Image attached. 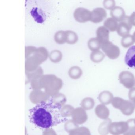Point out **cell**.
Returning a JSON list of instances; mask_svg holds the SVG:
<instances>
[{"mask_svg": "<svg viewBox=\"0 0 135 135\" xmlns=\"http://www.w3.org/2000/svg\"><path fill=\"white\" fill-rule=\"evenodd\" d=\"M130 130H135L134 119H131L127 121L113 122L110 124L109 131L112 135H121Z\"/></svg>", "mask_w": 135, "mask_h": 135, "instance_id": "277c9868", "label": "cell"}, {"mask_svg": "<svg viewBox=\"0 0 135 135\" xmlns=\"http://www.w3.org/2000/svg\"><path fill=\"white\" fill-rule=\"evenodd\" d=\"M54 40L58 44H63L66 43L67 34L66 31H60L56 33L54 35Z\"/></svg>", "mask_w": 135, "mask_h": 135, "instance_id": "7402d4cb", "label": "cell"}, {"mask_svg": "<svg viewBox=\"0 0 135 135\" xmlns=\"http://www.w3.org/2000/svg\"><path fill=\"white\" fill-rule=\"evenodd\" d=\"M135 42L133 36L130 35L123 37L121 40V45L123 47L128 48L132 45Z\"/></svg>", "mask_w": 135, "mask_h": 135, "instance_id": "83f0119b", "label": "cell"}, {"mask_svg": "<svg viewBox=\"0 0 135 135\" xmlns=\"http://www.w3.org/2000/svg\"><path fill=\"white\" fill-rule=\"evenodd\" d=\"M61 108L57 106L50 100L37 105L30 110L31 122L41 128H50L68 121L60 113Z\"/></svg>", "mask_w": 135, "mask_h": 135, "instance_id": "6da1fadb", "label": "cell"}, {"mask_svg": "<svg viewBox=\"0 0 135 135\" xmlns=\"http://www.w3.org/2000/svg\"></svg>", "mask_w": 135, "mask_h": 135, "instance_id": "f35d334b", "label": "cell"}, {"mask_svg": "<svg viewBox=\"0 0 135 135\" xmlns=\"http://www.w3.org/2000/svg\"><path fill=\"white\" fill-rule=\"evenodd\" d=\"M73 15L76 21L81 23H84L90 21L91 12L84 8H78L75 10Z\"/></svg>", "mask_w": 135, "mask_h": 135, "instance_id": "9c48e42d", "label": "cell"}, {"mask_svg": "<svg viewBox=\"0 0 135 135\" xmlns=\"http://www.w3.org/2000/svg\"><path fill=\"white\" fill-rule=\"evenodd\" d=\"M42 135H57L56 133L52 128L45 129L43 131Z\"/></svg>", "mask_w": 135, "mask_h": 135, "instance_id": "836d02e7", "label": "cell"}, {"mask_svg": "<svg viewBox=\"0 0 135 135\" xmlns=\"http://www.w3.org/2000/svg\"><path fill=\"white\" fill-rule=\"evenodd\" d=\"M69 135H91L90 130L86 127H79L69 133Z\"/></svg>", "mask_w": 135, "mask_h": 135, "instance_id": "f546056e", "label": "cell"}, {"mask_svg": "<svg viewBox=\"0 0 135 135\" xmlns=\"http://www.w3.org/2000/svg\"><path fill=\"white\" fill-rule=\"evenodd\" d=\"M66 31L67 34L66 43L70 45L75 44L78 40L77 34L72 31Z\"/></svg>", "mask_w": 135, "mask_h": 135, "instance_id": "f1b7e54d", "label": "cell"}, {"mask_svg": "<svg viewBox=\"0 0 135 135\" xmlns=\"http://www.w3.org/2000/svg\"><path fill=\"white\" fill-rule=\"evenodd\" d=\"M106 17L105 10L102 8H97L91 12L90 21L94 23H99L102 22Z\"/></svg>", "mask_w": 135, "mask_h": 135, "instance_id": "7c38bea8", "label": "cell"}, {"mask_svg": "<svg viewBox=\"0 0 135 135\" xmlns=\"http://www.w3.org/2000/svg\"><path fill=\"white\" fill-rule=\"evenodd\" d=\"M110 15L112 18L116 21L121 22L126 16L124 9L120 7H115L110 12Z\"/></svg>", "mask_w": 135, "mask_h": 135, "instance_id": "2e32d148", "label": "cell"}, {"mask_svg": "<svg viewBox=\"0 0 135 135\" xmlns=\"http://www.w3.org/2000/svg\"><path fill=\"white\" fill-rule=\"evenodd\" d=\"M95 102L92 98H85L82 101L81 105L82 108L85 110H90L93 109L94 106Z\"/></svg>", "mask_w": 135, "mask_h": 135, "instance_id": "cb8c5ba5", "label": "cell"}, {"mask_svg": "<svg viewBox=\"0 0 135 135\" xmlns=\"http://www.w3.org/2000/svg\"><path fill=\"white\" fill-rule=\"evenodd\" d=\"M111 123V120L110 118H107L106 120L102 122L98 128V132L101 135H107L109 133V128Z\"/></svg>", "mask_w": 135, "mask_h": 135, "instance_id": "ffe728a7", "label": "cell"}, {"mask_svg": "<svg viewBox=\"0 0 135 135\" xmlns=\"http://www.w3.org/2000/svg\"><path fill=\"white\" fill-rule=\"evenodd\" d=\"M134 122H135V119H134Z\"/></svg>", "mask_w": 135, "mask_h": 135, "instance_id": "74e56055", "label": "cell"}, {"mask_svg": "<svg viewBox=\"0 0 135 135\" xmlns=\"http://www.w3.org/2000/svg\"><path fill=\"white\" fill-rule=\"evenodd\" d=\"M132 27V26L129 21V17L126 16L124 19L118 24L117 29V33L122 37L128 35Z\"/></svg>", "mask_w": 135, "mask_h": 135, "instance_id": "30bf717a", "label": "cell"}, {"mask_svg": "<svg viewBox=\"0 0 135 135\" xmlns=\"http://www.w3.org/2000/svg\"><path fill=\"white\" fill-rule=\"evenodd\" d=\"M129 98L135 107V88L130 89L129 92Z\"/></svg>", "mask_w": 135, "mask_h": 135, "instance_id": "d6a6232c", "label": "cell"}, {"mask_svg": "<svg viewBox=\"0 0 135 135\" xmlns=\"http://www.w3.org/2000/svg\"><path fill=\"white\" fill-rule=\"evenodd\" d=\"M113 98V94L108 91H105L101 92L99 95L98 99L99 102L104 105L109 104Z\"/></svg>", "mask_w": 135, "mask_h": 135, "instance_id": "ac0fdd59", "label": "cell"}, {"mask_svg": "<svg viewBox=\"0 0 135 135\" xmlns=\"http://www.w3.org/2000/svg\"><path fill=\"white\" fill-rule=\"evenodd\" d=\"M65 129L69 133L79 128L78 125L73 120L67 121L65 124Z\"/></svg>", "mask_w": 135, "mask_h": 135, "instance_id": "4dcf8cb0", "label": "cell"}, {"mask_svg": "<svg viewBox=\"0 0 135 135\" xmlns=\"http://www.w3.org/2000/svg\"><path fill=\"white\" fill-rule=\"evenodd\" d=\"M69 75L71 79H79L83 74L82 69L78 66L71 67L68 72Z\"/></svg>", "mask_w": 135, "mask_h": 135, "instance_id": "44dd1931", "label": "cell"}, {"mask_svg": "<svg viewBox=\"0 0 135 135\" xmlns=\"http://www.w3.org/2000/svg\"><path fill=\"white\" fill-rule=\"evenodd\" d=\"M88 46L90 50L94 52L100 49L102 46V44L96 38H91L88 41Z\"/></svg>", "mask_w": 135, "mask_h": 135, "instance_id": "603a6c76", "label": "cell"}, {"mask_svg": "<svg viewBox=\"0 0 135 135\" xmlns=\"http://www.w3.org/2000/svg\"><path fill=\"white\" fill-rule=\"evenodd\" d=\"M129 17L130 23L132 26H135V12L133 13Z\"/></svg>", "mask_w": 135, "mask_h": 135, "instance_id": "e575fe53", "label": "cell"}, {"mask_svg": "<svg viewBox=\"0 0 135 135\" xmlns=\"http://www.w3.org/2000/svg\"><path fill=\"white\" fill-rule=\"evenodd\" d=\"M111 104L114 108L120 110L122 113L126 116H130L133 113L135 109V106L132 102L124 100L120 97L114 98Z\"/></svg>", "mask_w": 135, "mask_h": 135, "instance_id": "5b68a950", "label": "cell"}, {"mask_svg": "<svg viewBox=\"0 0 135 135\" xmlns=\"http://www.w3.org/2000/svg\"><path fill=\"white\" fill-rule=\"evenodd\" d=\"M102 50L109 58L112 60L118 58L120 55V49L110 41L102 44Z\"/></svg>", "mask_w": 135, "mask_h": 135, "instance_id": "8992f818", "label": "cell"}, {"mask_svg": "<svg viewBox=\"0 0 135 135\" xmlns=\"http://www.w3.org/2000/svg\"><path fill=\"white\" fill-rule=\"evenodd\" d=\"M96 116L102 119H107L110 115V111L105 106L102 104L98 105L95 110Z\"/></svg>", "mask_w": 135, "mask_h": 135, "instance_id": "9a60e30c", "label": "cell"}, {"mask_svg": "<svg viewBox=\"0 0 135 135\" xmlns=\"http://www.w3.org/2000/svg\"><path fill=\"white\" fill-rule=\"evenodd\" d=\"M74 110L75 109L71 105H65L61 109V114L63 117L66 118L67 117L72 116Z\"/></svg>", "mask_w": 135, "mask_h": 135, "instance_id": "d4e9b609", "label": "cell"}, {"mask_svg": "<svg viewBox=\"0 0 135 135\" xmlns=\"http://www.w3.org/2000/svg\"><path fill=\"white\" fill-rule=\"evenodd\" d=\"M63 55L62 53L58 50L52 51L49 55V58L51 61L54 63H58L62 60Z\"/></svg>", "mask_w": 135, "mask_h": 135, "instance_id": "4316f807", "label": "cell"}, {"mask_svg": "<svg viewBox=\"0 0 135 135\" xmlns=\"http://www.w3.org/2000/svg\"><path fill=\"white\" fill-rule=\"evenodd\" d=\"M50 97L45 92L41 90H33L30 94V99L34 104H40L50 100Z\"/></svg>", "mask_w": 135, "mask_h": 135, "instance_id": "ba28073f", "label": "cell"}, {"mask_svg": "<svg viewBox=\"0 0 135 135\" xmlns=\"http://www.w3.org/2000/svg\"><path fill=\"white\" fill-rule=\"evenodd\" d=\"M118 25L117 21L112 18H108L104 23V27L112 32L117 30Z\"/></svg>", "mask_w": 135, "mask_h": 135, "instance_id": "d6986e66", "label": "cell"}, {"mask_svg": "<svg viewBox=\"0 0 135 135\" xmlns=\"http://www.w3.org/2000/svg\"><path fill=\"white\" fill-rule=\"evenodd\" d=\"M105 57L104 54L99 50L92 52L90 55L91 60L95 63L101 62L103 60Z\"/></svg>", "mask_w": 135, "mask_h": 135, "instance_id": "484cf974", "label": "cell"}, {"mask_svg": "<svg viewBox=\"0 0 135 135\" xmlns=\"http://www.w3.org/2000/svg\"><path fill=\"white\" fill-rule=\"evenodd\" d=\"M40 83L42 89L44 88L45 92L51 97L59 93L63 85L61 79L52 74L43 75L40 79Z\"/></svg>", "mask_w": 135, "mask_h": 135, "instance_id": "3957f363", "label": "cell"}, {"mask_svg": "<svg viewBox=\"0 0 135 135\" xmlns=\"http://www.w3.org/2000/svg\"><path fill=\"white\" fill-rule=\"evenodd\" d=\"M120 83L128 89H132L135 84V78L134 75L128 71L122 72L119 75Z\"/></svg>", "mask_w": 135, "mask_h": 135, "instance_id": "52a82bcc", "label": "cell"}, {"mask_svg": "<svg viewBox=\"0 0 135 135\" xmlns=\"http://www.w3.org/2000/svg\"><path fill=\"white\" fill-rule=\"evenodd\" d=\"M103 5L106 9L112 10L115 7V2L113 0H105L103 1Z\"/></svg>", "mask_w": 135, "mask_h": 135, "instance_id": "1f68e13d", "label": "cell"}, {"mask_svg": "<svg viewBox=\"0 0 135 135\" xmlns=\"http://www.w3.org/2000/svg\"><path fill=\"white\" fill-rule=\"evenodd\" d=\"M125 62L129 68H135V46L128 50L125 57Z\"/></svg>", "mask_w": 135, "mask_h": 135, "instance_id": "5bb4252c", "label": "cell"}, {"mask_svg": "<svg viewBox=\"0 0 135 135\" xmlns=\"http://www.w3.org/2000/svg\"><path fill=\"white\" fill-rule=\"evenodd\" d=\"M133 38H134V41H135V32H134V33H133Z\"/></svg>", "mask_w": 135, "mask_h": 135, "instance_id": "8d00e7d4", "label": "cell"}, {"mask_svg": "<svg viewBox=\"0 0 135 135\" xmlns=\"http://www.w3.org/2000/svg\"><path fill=\"white\" fill-rule=\"evenodd\" d=\"M49 56L48 50L44 47H25V72H31L37 69Z\"/></svg>", "mask_w": 135, "mask_h": 135, "instance_id": "7a4b0ae2", "label": "cell"}, {"mask_svg": "<svg viewBox=\"0 0 135 135\" xmlns=\"http://www.w3.org/2000/svg\"><path fill=\"white\" fill-rule=\"evenodd\" d=\"M96 38L100 42L101 44L109 41V31L104 26H101L98 28L96 31Z\"/></svg>", "mask_w": 135, "mask_h": 135, "instance_id": "4fadbf2b", "label": "cell"}, {"mask_svg": "<svg viewBox=\"0 0 135 135\" xmlns=\"http://www.w3.org/2000/svg\"><path fill=\"white\" fill-rule=\"evenodd\" d=\"M72 117V120L78 125L84 124L88 120L86 112L82 107H78L75 109Z\"/></svg>", "mask_w": 135, "mask_h": 135, "instance_id": "8fae6325", "label": "cell"}, {"mask_svg": "<svg viewBox=\"0 0 135 135\" xmlns=\"http://www.w3.org/2000/svg\"><path fill=\"white\" fill-rule=\"evenodd\" d=\"M52 103L55 105L61 108L67 102L66 96L62 93H58L50 99Z\"/></svg>", "mask_w": 135, "mask_h": 135, "instance_id": "e0dca14e", "label": "cell"}, {"mask_svg": "<svg viewBox=\"0 0 135 135\" xmlns=\"http://www.w3.org/2000/svg\"><path fill=\"white\" fill-rule=\"evenodd\" d=\"M124 135H135V130H130L128 131L124 134Z\"/></svg>", "mask_w": 135, "mask_h": 135, "instance_id": "d590c367", "label": "cell"}]
</instances>
